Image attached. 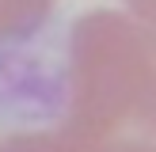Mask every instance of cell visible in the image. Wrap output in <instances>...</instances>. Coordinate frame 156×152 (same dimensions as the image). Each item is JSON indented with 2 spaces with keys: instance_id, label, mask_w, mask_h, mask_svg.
I'll return each mask as SVG.
<instances>
[{
  "instance_id": "cell-1",
  "label": "cell",
  "mask_w": 156,
  "mask_h": 152,
  "mask_svg": "<svg viewBox=\"0 0 156 152\" xmlns=\"http://www.w3.org/2000/svg\"><path fill=\"white\" fill-rule=\"evenodd\" d=\"M0 152H156V133L133 126L107 129V126L53 118V126H42V129L4 133Z\"/></svg>"
},
{
  "instance_id": "cell-2",
  "label": "cell",
  "mask_w": 156,
  "mask_h": 152,
  "mask_svg": "<svg viewBox=\"0 0 156 152\" xmlns=\"http://www.w3.org/2000/svg\"><path fill=\"white\" fill-rule=\"evenodd\" d=\"M57 0H0V46H15L50 19Z\"/></svg>"
},
{
  "instance_id": "cell-3",
  "label": "cell",
  "mask_w": 156,
  "mask_h": 152,
  "mask_svg": "<svg viewBox=\"0 0 156 152\" xmlns=\"http://www.w3.org/2000/svg\"><path fill=\"white\" fill-rule=\"evenodd\" d=\"M126 8L133 23H141L149 34H156V0H126Z\"/></svg>"
},
{
  "instance_id": "cell-4",
  "label": "cell",
  "mask_w": 156,
  "mask_h": 152,
  "mask_svg": "<svg viewBox=\"0 0 156 152\" xmlns=\"http://www.w3.org/2000/svg\"><path fill=\"white\" fill-rule=\"evenodd\" d=\"M152 42H156V34H152Z\"/></svg>"
}]
</instances>
